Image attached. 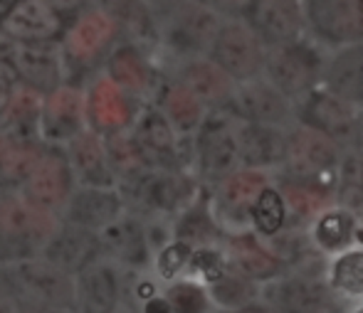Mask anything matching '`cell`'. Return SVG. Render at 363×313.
I'll return each instance as SVG.
<instances>
[{
    "mask_svg": "<svg viewBox=\"0 0 363 313\" xmlns=\"http://www.w3.org/2000/svg\"><path fill=\"white\" fill-rule=\"evenodd\" d=\"M121 42L116 25L94 3L77 13L60 38V52L65 62V81L84 86L99 74L109 52Z\"/></svg>",
    "mask_w": 363,
    "mask_h": 313,
    "instance_id": "obj_1",
    "label": "cell"
},
{
    "mask_svg": "<svg viewBox=\"0 0 363 313\" xmlns=\"http://www.w3.org/2000/svg\"><path fill=\"white\" fill-rule=\"evenodd\" d=\"M223 20V15L201 0H188V3L173 8L171 13L161 15L158 18L156 57L163 72L173 64L188 62V59L208 57Z\"/></svg>",
    "mask_w": 363,
    "mask_h": 313,
    "instance_id": "obj_2",
    "label": "cell"
},
{
    "mask_svg": "<svg viewBox=\"0 0 363 313\" xmlns=\"http://www.w3.org/2000/svg\"><path fill=\"white\" fill-rule=\"evenodd\" d=\"M201 190L203 186L191 171H163V168H144L119 186L126 212L141 220H168V222L186 205H191Z\"/></svg>",
    "mask_w": 363,
    "mask_h": 313,
    "instance_id": "obj_3",
    "label": "cell"
},
{
    "mask_svg": "<svg viewBox=\"0 0 363 313\" xmlns=\"http://www.w3.org/2000/svg\"><path fill=\"white\" fill-rule=\"evenodd\" d=\"M188 168L203 188L240 168V119L228 109L208 111L201 126L188 138Z\"/></svg>",
    "mask_w": 363,
    "mask_h": 313,
    "instance_id": "obj_4",
    "label": "cell"
},
{
    "mask_svg": "<svg viewBox=\"0 0 363 313\" xmlns=\"http://www.w3.org/2000/svg\"><path fill=\"white\" fill-rule=\"evenodd\" d=\"M57 224V215L33 205L18 190L0 193V266L40 256Z\"/></svg>",
    "mask_w": 363,
    "mask_h": 313,
    "instance_id": "obj_5",
    "label": "cell"
},
{
    "mask_svg": "<svg viewBox=\"0 0 363 313\" xmlns=\"http://www.w3.org/2000/svg\"><path fill=\"white\" fill-rule=\"evenodd\" d=\"M326 67V50L314 40L304 38L291 40L287 45L264 50L262 79H267L277 91L294 104L311 89L321 86Z\"/></svg>",
    "mask_w": 363,
    "mask_h": 313,
    "instance_id": "obj_6",
    "label": "cell"
},
{
    "mask_svg": "<svg viewBox=\"0 0 363 313\" xmlns=\"http://www.w3.org/2000/svg\"><path fill=\"white\" fill-rule=\"evenodd\" d=\"M344 151L339 143L321 133L304 128L299 124H291L287 128V148H284V161L277 173L289 181L311 183V186L326 188L334 193L336 178H339L341 158Z\"/></svg>",
    "mask_w": 363,
    "mask_h": 313,
    "instance_id": "obj_7",
    "label": "cell"
},
{
    "mask_svg": "<svg viewBox=\"0 0 363 313\" xmlns=\"http://www.w3.org/2000/svg\"><path fill=\"white\" fill-rule=\"evenodd\" d=\"M129 138L146 168L191 171L188 138H183L153 104H144L129 128Z\"/></svg>",
    "mask_w": 363,
    "mask_h": 313,
    "instance_id": "obj_8",
    "label": "cell"
},
{
    "mask_svg": "<svg viewBox=\"0 0 363 313\" xmlns=\"http://www.w3.org/2000/svg\"><path fill=\"white\" fill-rule=\"evenodd\" d=\"M306 38L326 52L363 42V0H301Z\"/></svg>",
    "mask_w": 363,
    "mask_h": 313,
    "instance_id": "obj_9",
    "label": "cell"
},
{
    "mask_svg": "<svg viewBox=\"0 0 363 313\" xmlns=\"http://www.w3.org/2000/svg\"><path fill=\"white\" fill-rule=\"evenodd\" d=\"M8 276L18 301L40 306L74 309V276L45 261L43 256L20 261L13 266H0Z\"/></svg>",
    "mask_w": 363,
    "mask_h": 313,
    "instance_id": "obj_10",
    "label": "cell"
},
{
    "mask_svg": "<svg viewBox=\"0 0 363 313\" xmlns=\"http://www.w3.org/2000/svg\"><path fill=\"white\" fill-rule=\"evenodd\" d=\"M208 59L218 64L235 84H242L262 76L264 45L240 18H225L211 45Z\"/></svg>",
    "mask_w": 363,
    "mask_h": 313,
    "instance_id": "obj_11",
    "label": "cell"
},
{
    "mask_svg": "<svg viewBox=\"0 0 363 313\" xmlns=\"http://www.w3.org/2000/svg\"><path fill=\"white\" fill-rule=\"evenodd\" d=\"M84 121L96 136L106 138L114 133L129 131L136 114L144 104L116 86L109 76L94 74L84 86Z\"/></svg>",
    "mask_w": 363,
    "mask_h": 313,
    "instance_id": "obj_12",
    "label": "cell"
},
{
    "mask_svg": "<svg viewBox=\"0 0 363 313\" xmlns=\"http://www.w3.org/2000/svg\"><path fill=\"white\" fill-rule=\"evenodd\" d=\"M269 183H272L269 173L238 168L213 188H208L213 215H216L223 232L250 229V210Z\"/></svg>",
    "mask_w": 363,
    "mask_h": 313,
    "instance_id": "obj_13",
    "label": "cell"
},
{
    "mask_svg": "<svg viewBox=\"0 0 363 313\" xmlns=\"http://www.w3.org/2000/svg\"><path fill=\"white\" fill-rule=\"evenodd\" d=\"M74 188L77 183L72 178V171H69L67 158H65L62 146L45 143L43 153L33 163L25 181L20 183L18 193L33 205L60 217V210L65 207V203L69 200Z\"/></svg>",
    "mask_w": 363,
    "mask_h": 313,
    "instance_id": "obj_14",
    "label": "cell"
},
{
    "mask_svg": "<svg viewBox=\"0 0 363 313\" xmlns=\"http://www.w3.org/2000/svg\"><path fill=\"white\" fill-rule=\"evenodd\" d=\"M356 121H359V111L331 94L326 86H316L299 101H294V124L331 138L341 148L354 146Z\"/></svg>",
    "mask_w": 363,
    "mask_h": 313,
    "instance_id": "obj_15",
    "label": "cell"
},
{
    "mask_svg": "<svg viewBox=\"0 0 363 313\" xmlns=\"http://www.w3.org/2000/svg\"><path fill=\"white\" fill-rule=\"evenodd\" d=\"M101 74L109 76L116 86H121L141 104H151L166 72L151 50L131 42H119L106 57Z\"/></svg>",
    "mask_w": 363,
    "mask_h": 313,
    "instance_id": "obj_16",
    "label": "cell"
},
{
    "mask_svg": "<svg viewBox=\"0 0 363 313\" xmlns=\"http://www.w3.org/2000/svg\"><path fill=\"white\" fill-rule=\"evenodd\" d=\"M225 109L238 116L242 124H264L279 128H289L294 124V104L262 76L235 84L233 96Z\"/></svg>",
    "mask_w": 363,
    "mask_h": 313,
    "instance_id": "obj_17",
    "label": "cell"
},
{
    "mask_svg": "<svg viewBox=\"0 0 363 313\" xmlns=\"http://www.w3.org/2000/svg\"><path fill=\"white\" fill-rule=\"evenodd\" d=\"M126 306V274L109 259L99 256L94 264L74 276L77 313H116Z\"/></svg>",
    "mask_w": 363,
    "mask_h": 313,
    "instance_id": "obj_18",
    "label": "cell"
},
{
    "mask_svg": "<svg viewBox=\"0 0 363 313\" xmlns=\"http://www.w3.org/2000/svg\"><path fill=\"white\" fill-rule=\"evenodd\" d=\"M101 239V256L119 266L124 274H148L153 271V251L146 237V222L131 212H124L109 224Z\"/></svg>",
    "mask_w": 363,
    "mask_h": 313,
    "instance_id": "obj_19",
    "label": "cell"
},
{
    "mask_svg": "<svg viewBox=\"0 0 363 313\" xmlns=\"http://www.w3.org/2000/svg\"><path fill=\"white\" fill-rule=\"evenodd\" d=\"M240 20L257 35L264 50L287 45L306 35L301 0H252Z\"/></svg>",
    "mask_w": 363,
    "mask_h": 313,
    "instance_id": "obj_20",
    "label": "cell"
},
{
    "mask_svg": "<svg viewBox=\"0 0 363 313\" xmlns=\"http://www.w3.org/2000/svg\"><path fill=\"white\" fill-rule=\"evenodd\" d=\"M15 79L40 96L65 84V62L60 42H15L8 57Z\"/></svg>",
    "mask_w": 363,
    "mask_h": 313,
    "instance_id": "obj_21",
    "label": "cell"
},
{
    "mask_svg": "<svg viewBox=\"0 0 363 313\" xmlns=\"http://www.w3.org/2000/svg\"><path fill=\"white\" fill-rule=\"evenodd\" d=\"M84 128V89L79 84L65 81L62 86L43 96V114H40L43 143L65 146Z\"/></svg>",
    "mask_w": 363,
    "mask_h": 313,
    "instance_id": "obj_22",
    "label": "cell"
},
{
    "mask_svg": "<svg viewBox=\"0 0 363 313\" xmlns=\"http://www.w3.org/2000/svg\"><path fill=\"white\" fill-rule=\"evenodd\" d=\"M126 212L124 198L119 188H84L77 186L60 210V222L74 224V227L89 229V232H104L114 220Z\"/></svg>",
    "mask_w": 363,
    "mask_h": 313,
    "instance_id": "obj_23",
    "label": "cell"
},
{
    "mask_svg": "<svg viewBox=\"0 0 363 313\" xmlns=\"http://www.w3.org/2000/svg\"><path fill=\"white\" fill-rule=\"evenodd\" d=\"M220 249L228 256L230 266L238 269L242 276H247L255 284H267V281L277 279L284 271V264L279 256L274 254L272 247L264 242L262 237L252 232V229H240V232H225Z\"/></svg>",
    "mask_w": 363,
    "mask_h": 313,
    "instance_id": "obj_24",
    "label": "cell"
},
{
    "mask_svg": "<svg viewBox=\"0 0 363 313\" xmlns=\"http://www.w3.org/2000/svg\"><path fill=\"white\" fill-rule=\"evenodd\" d=\"M65 25L45 0H15L0 18V30L13 42H60Z\"/></svg>",
    "mask_w": 363,
    "mask_h": 313,
    "instance_id": "obj_25",
    "label": "cell"
},
{
    "mask_svg": "<svg viewBox=\"0 0 363 313\" xmlns=\"http://www.w3.org/2000/svg\"><path fill=\"white\" fill-rule=\"evenodd\" d=\"M40 256L52 266H57V269H62L65 274L77 276L82 269L94 264L101 256V239L96 232L60 222L55 227V232L50 234Z\"/></svg>",
    "mask_w": 363,
    "mask_h": 313,
    "instance_id": "obj_26",
    "label": "cell"
},
{
    "mask_svg": "<svg viewBox=\"0 0 363 313\" xmlns=\"http://www.w3.org/2000/svg\"><path fill=\"white\" fill-rule=\"evenodd\" d=\"M166 76H171L183 89L191 91L208 111L225 109L235 89V81L208 57L188 59V62L168 67Z\"/></svg>",
    "mask_w": 363,
    "mask_h": 313,
    "instance_id": "obj_27",
    "label": "cell"
},
{
    "mask_svg": "<svg viewBox=\"0 0 363 313\" xmlns=\"http://www.w3.org/2000/svg\"><path fill=\"white\" fill-rule=\"evenodd\" d=\"M62 151L77 186L116 188L114 173H111L109 158H106L104 138L96 136L94 131L84 128L82 133H77L72 141L65 143Z\"/></svg>",
    "mask_w": 363,
    "mask_h": 313,
    "instance_id": "obj_28",
    "label": "cell"
},
{
    "mask_svg": "<svg viewBox=\"0 0 363 313\" xmlns=\"http://www.w3.org/2000/svg\"><path fill=\"white\" fill-rule=\"evenodd\" d=\"M116 25L121 42L139 45L156 55L158 45V15L148 0H91Z\"/></svg>",
    "mask_w": 363,
    "mask_h": 313,
    "instance_id": "obj_29",
    "label": "cell"
},
{
    "mask_svg": "<svg viewBox=\"0 0 363 313\" xmlns=\"http://www.w3.org/2000/svg\"><path fill=\"white\" fill-rule=\"evenodd\" d=\"M321 86L363 111V42H351L326 52Z\"/></svg>",
    "mask_w": 363,
    "mask_h": 313,
    "instance_id": "obj_30",
    "label": "cell"
},
{
    "mask_svg": "<svg viewBox=\"0 0 363 313\" xmlns=\"http://www.w3.org/2000/svg\"><path fill=\"white\" fill-rule=\"evenodd\" d=\"M287 128L240 121V168L277 173L284 161Z\"/></svg>",
    "mask_w": 363,
    "mask_h": 313,
    "instance_id": "obj_31",
    "label": "cell"
},
{
    "mask_svg": "<svg viewBox=\"0 0 363 313\" xmlns=\"http://www.w3.org/2000/svg\"><path fill=\"white\" fill-rule=\"evenodd\" d=\"M171 237L173 242H181L191 249L220 247L225 232L213 215L208 188H203L198 198L171 220Z\"/></svg>",
    "mask_w": 363,
    "mask_h": 313,
    "instance_id": "obj_32",
    "label": "cell"
},
{
    "mask_svg": "<svg viewBox=\"0 0 363 313\" xmlns=\"http://www.w3.org/2000/svg\"><path fill=\"white\" fill-rule=\"evenodd\" d=\"M306 234H309L314 249L329 259V256L361 242V222L354 212H349V210L339 207L334 203L311 220V224L306 227Z\"/></svg>",
    "mask_w": 363,
    "mask_h": 313,
    "instance_id": "obj_33",
    "label": "cell"
},
{
    "mask_svg": "<svg viewBox=\"0 0 363 313\" xmlns=\"http://www.w3.org/2000/svg\"><path fill=\"white\" fill-rule=\"evenodd\" d=\"M151 104L166 116L168 124L176 128L183 138H191L193 131L201 126V121L206 119V114H208L206 106H203L191 91L183 89L178 81H173L171 76H163L161 86H158Z\"/></svg>",
    "mask_w": 363,
    "mask_h": 313,
    "instance_id": "obj_34",
    "label": "cell"
},
{
    "mask_svg": "<svg viewBox=\"0 0 363 313\" xmlns=\"http://www.w3.org/2000/svg\"><path fill=\"white\" fill-rule=\"evenodd\" d=\"M272 186L284 198L291 224H299V227H309L316 215H321L329 205H334V193L331 190L311 186V183H299L282 176H272Z\"/></svg>",
    "mask_w": 363,
    "mask_h": 313,
    "instance_id": "obj_35",
    "label": "cell"
},
{
    "mask_svg": "<svg viewBox=\"0 0 363 313\" xmlns=\"http://www.w3.org/2000/svg\"><path fill=\"white\" fill-rule=\"evenodd\" d=\"M45 143L0 131V190H18Z\"/></svg>",
    "mask_w": 363,
    "mask_h": 313,
    "instance_id": "obj_36",
    "label": "cell"
},
{
    "mask_svg": "<svg viewBox=\"0 0 363 313\" xmlns=\"http://www.w3.org/2000/svg\"><path fill=\"white\" fill-rule=\"evenodd\" d=\"M326 284L346 304L363 301V242L326 259Z\"/></svg>",
    "mask_w": 363,
    "mask_h": 313,
    "instance_id": "obj_37",
    "label": "cell"
},
{
    "mask_svg": "<svg viewBox=\"0 0 363 313\" xmlns=\"http://www.w3.org/2000/svg\"><path fill=\"white\" fill-rule=\"evenodd\" d=\"M230 264V261H228ZM208 296H211L213 311H235L242 306L257 304L259 301V284L250 281L238 269L228 266L216 281L206 286Z\"/></svg>",
    "mask_w": 363,
    "mask_h": 313,
    "instance_id": "obj_38",
    "label": "cell"
},
{
    "mask_svg": "<svg viewBox=\"0 0 363 313\" xmlns=\"http://www.w3.org/2000/svg\"><path fill=\"white\" fill-rule=\"evenodd\" d=\"M289 224H291V220L287 212V205H284V198L279 195V190L269 183V186L259 193V198L255 200L252 210H250V229H252L257 237L269 239L282 232V229H287Z\"/></svg>",
    "mask_w": 363,
    "mask_h": 313,
    "instance_id": "obj_39",
    "label": "cell"
},
{
    "mask_svg": "<svg viewBox=\"0 0 363 313\" xmlns=\"http://www.w3.org/2000/svg\"><path fill=\"white\" fill-rule=\"evenodd\" d=\"M163 296H166L171 313H213L208 289L201 281L188 279V276L163 284Z\"/></svg>",
    "mask_w": 363,
    "mask_h": 313,
    "instance_id": "obj_40",
    "label": "cell"
},
{
    "mask_svg": "<svg viewBox=\"0 0 363 313\" xmlns=\"http://www.w3.org/2000/svg\"><path fill=\"white\" fill-rule=\"evenodd\" d=\"M104 146H106V158H109L111 173H114L116 188L146 168L144 161H141V156H139V151H136L134 143H131L129 131L106 136Z\"/></svg>",
    "mask_w": 363,
    "mask_h": 313,
    "instance_id": "obj_41",
    "label": "cell"
},
{
    "mask_svg": "<svg viewBox=\"0 0 363 313\" xmlns=\"http://www.w3.org/2000/svg\"><path fill=\"white\" fill-rule=\"evenodd\" d=\"M193 249L186 247L181 242H168L166 247L153 256V276H156L161 284H168L173 279H181L186 274V266L191 261Z\"/></svg>",
    "mask_w": 363,
    "mask_h": 313,
    "instance_id": "obj_42",
    "label": "cell"
},
{
    "mask_svg": "<svg viewBox=\"0 0 363 313\" xmlns=\"http://www.w3.org/2000/svg\"><path fill=\"white\" fill-rule=\"evenodd\" d=\"M294 313H349V304H346L344 299H339L334 291H329V294L319 296V299L311 301L309 306H304V309H299Z\"/></svg>",
    "mask_w": 363,
    "mask_h": 313,
    "instance_id": "obj_43",
    "label": "cell"
},
{
    "mask_svg": "<svg viewBox=\"0 0 363 313\" xmlns=\"http://www.w3.org/2000/svg\"><path fill=\"white\" fill-rule=\"evenodd\" d=\"M45 3H48L65 23H69L77 13H82L86 5H91V0H45Z\"/></svg>",
    "mask_w": 363,
    "mask_h": 313,
    "instance_id": "obj_44",
    "label": "cell"
},
{
    "mask_svg": "<svg viewBox=\"0 0 363 313\" xmlns=\"http://www.w3.org/2000/svg\"><path fill=\"white\" fill-rule=\"evenodd\" d=\"M15 309H18V296H15L5 271L0 269V313H15Z\"/></svg>",
    "mask_w": 363,
    "mask_h": 313,
    "instance_id": "obj_45",
    "label": "cell"
},
{
    "mask_svg": "<svg viewBox=\"0 0 363 313\" xmlns=\"http://www.w3.org/2000/svg\"><path fill=\"white\" fill-rule=\"evenodd\" d=\"M15 313H77L74 309H60V306H40V304H25L18 301Z\"/></svg>",
    "mask_w": 363,
    "mask_h": 313,
    "instance_id": "obj_46",
    "label": "cell"
},
{
    "mask_svg": "<svg viewBox=\"0 0 363 313\" xmlns=\"http://www.w3.org/2000/svg\"><path fill=\"white\" fill-rule=\"evenodd\" d=\"M213 313H272V311H269L262 301H257V304L242 306V309H235V311H213Z\"/></svg>",
    "mask_w": 363,
    "mask_h": 313,
    "instance_id": "obj_47",
    "label": "cell"
},
{
    "mask_svg": "<svg viewBox=\"0 0 363 313\" xmlns=\"http://www.w3.org/2000/svg\"><path fill=\"white\" fill-rule=\"evenodd\" d=\"M354 148H359L363 153V111H359V121H356V138H354Z\"/></svg>",
    "mask_w": 363,
    "mask_h": 313,
    "instance_id": "obj_48",
    "label": "cell"
},
{
    "mask_svg": "<svg viewBox=\"0 0 363 313\" xmlns=\"http://www.w3.org/2000/svg\"><path fill=\"white\" fill-rule=\"evenodd\" d=\"M13 3H15V0H0V18H3L10 8H13Z\"/></svg>",
    "mask_w": 363,
    "mask_h": 313,
    "instance_id": "obj_49",
    "label": "cell"
},
{
    "mask_svg": "<svg viewBox=\"0 0 363 313\" xmlns=\"http://www.w3.org/2000/svg\"><path fill=\"white\" fill-rule=\"evenodd\" d=\"M349 313H363V301H361V304H359V306H356V309H354V311H349Z\"/></svg>",
    "mask_w": 363,
    "mask_h": 313,
    "instance_id": "obj_50",
    "label": "cell"
},
{
    "mask_svg": "<svg viewBox=\"0 0 363 313\" xmlns=\"http://www.w3.org/2000/svg\"><path fill=\"white\" fill-rule=\"evenodd\" d=\"M116 313H136V311H131V309H121V311H116Z\"/></svg>",
    "mask_w": 363,
    "mask_h": 313,
    "instance_id": "obj_51",
    "label": "cell"
},
{
    "mask_svg": "<svg viewBox=\"0 0 363 313\" xmlns=\"http://www.w3.org/2000/svg\"><path fill=\"white\" fill-rule=\"evenodd\" d=\"M0 193H3V190H0Z\"/></svg>",
    "mask_w": 363,
    "mask_h": 313,
    "instance_id": "obj_52",
    "label": "cell"
}]
</instances>
